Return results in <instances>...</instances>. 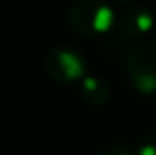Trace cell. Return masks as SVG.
I'll use <instances>...</instances> for the list:
<instances>
[]
</instances>
